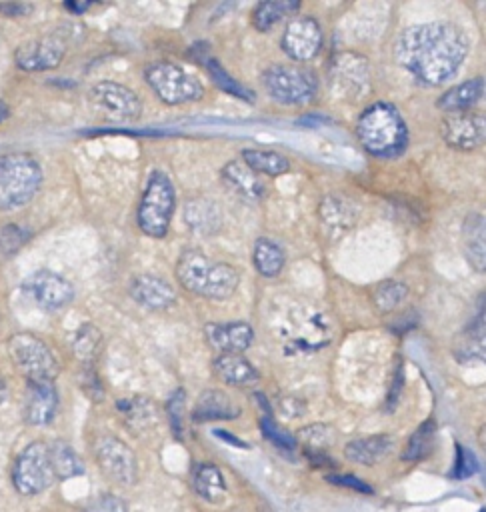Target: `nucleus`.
I'll use <instances>...</instances> for the list:
<instances>
[{"instance_id":"1","label":"nucleus","mask_w":486,"mask_h":512,"mask_svg":"<svg viewBox=\"0 0 486 512\" xmlns=\"http://www.w3.org/2000/svg\"><path fill=\"white\" fill-rule=\"evenodd\" d=\"M466 32L448 20L408 26L394 42V58L418 82L440 86L464 64L468 56Z\"/></svg>"},{"instance_id":"2","label":"nucleus","mask_w":486,"mask_h":512,"mask_svg":"<svg viewBox=\"0 0 486 512\" xmlns=\"http://www.w3.org/2000/svg\"><path fill=\"white\" fill-rule=\"evenodd\" d=\"M176 278L184 290L210 300L230 298L240 284V272L232 264L212 260L196 248L180 254L176 262Z\"/></svg>"},{"instance_id":"3","label":"nucleus","mask_w":486,"mask_h":512,"mask_svg":"<svg viewBox=\"0 0 486 512\" xmlns=\"http://www.w3.org/2000/svg\"><path fill=\"white\" fill-rule=\"evenodd\" d=\"M356 136L368 154L392 158L404 150L408 142V128L392 104L376 102L360 114L356 122Z\"/></svg>"},{"instance_id":"4","label":"nucleus","mask_w":486,"mask_h":512,"mask_svg":"<svg viewBox=\"0 0 486 512\" xmlns=\"http://www.w3.org/2000/svg\"><path fill=\"white\" fill-rule=\"evenodd\" d=\"M42 184L40 164L26 152H10L0 156V206H26Z\"/></svg>"},{"instance_id":"5","label":"nucleus","mask_w":486,"mask_h":512,"mask_svg":"<svg viewBox=\"0 0 486 512\" xmlns=\"http://www.w3.org/2000/svg\"><path fill=\"white\" fill-rule=\"evenodd\" d=\"M174 208H176V192H174L172 180L160 170L152 172L138 204V212H136L138 228L150 238H164L170 228Z\"/></svg>"},{"instance_id":"6","label":"nucleus","mask_w":486,"mask_h":512,"mask_svg":"<svg viewBox=\"0 0 486 512\" xmlns=\"http://www.w3.org/2000/svg\"><path fill=\"white\" fill-rule=\"evenodd\" d=\"M266 92L284 106H304L318 92L316 76L302 64H272L262 72Z\"/></svg>"},{"instance_id":"7","label":"nucleus","mask_w":486,"mask_h":512,"mask_svg":"<svg viewBox=\"0 0 486 512\" xmlns=\"http://www.w3.org/2000/svg\"><path fill=\"white\" fill-rule=\"evenodd\" d=\"M8 356L16 370L26 378V382L52 380L58 376L60 366L50 346L30 332H16L6 342Z\"/></svg>"},{"instance_id":"8","label":"nucleus","mask_w":486,"mask_h":512,"mask_svg":"<svg viewBox=\"0 0 486 512\" xmlns=\"http://www.w3.org/2000/svg\"><path fill=\"white\" fill-rule=\"evenodd\" d=\"M144 78L152 92L170 106L196 102L204 96V86L196 76L172 62H152L144 70Z\"/></svg>"},{"instance_id":"9","label":"nucleus","mask_w":486,"mask_h":512,"mask_svg":"<svg viewBox=\"0 0 486 512\" xmlns=\"http://www.w3.org/2000/svg\"><path fill=\"white\" fill-rule=\"evenodd\" d=\"M10 478H12V486L22 496H36L48 490L56 480V474L50 462L48 444L40 440L26 444L14 458Z\"/></svg>"},{"instance_id":"10","label":"nucleus","mask_w":486,"mask_h":512,"mask_svg":"<svg viewBox=\"0 0 486 512\" xmlns=\"http://www.w3.org/2000/svg\"><path fill=\"white\" fill-rule=\"evenodd\" d=\"M96 462L106 478L120 486H132L138 478V464L132 448L116 436L98 438L96 446Z\"/></svg>"},{"instance_id":"11","label":"nucleus","mask_w":486,"mask_h":512,"mask_svg":"<svg viewBox=\"0 0 486 512\" xmlns=\"http://www.w3.org/2000/svg\"><path fill=\"white\" fill-rule=\"evenodd\" d=\"M24 294H28L36 306L54 312L68 306L74 298V286L70 280L54 270H36L22 282Z\"/></svg>"},{"instance_id":"12","label":"nucleus","mask_w":486,"mask_h":512,"mask_svg":"<svg viewBox=\"0 0 486 512\" xmlns=\"http://www.w3.org/2000/svg\"><path fill=\"white\" fill-rule=\"evenodd\" d=\"M322 28L316 18L312 16H294L282 34V50L294 62H310L318 56L322 48Z\"/></svg>"},{"instance_id":"13","label":"nucleus","mask_w":486,"mask_h":512,"mask_svg":"<svg viewBox=\"0 0 486 512\" xmlns=\"http://www.w3.org/2000/svg\"><path fill=\"white\" fill-rule=\"evenodd\" d=\"M370 84L366 58L354 52H340L330 62V88H334L342 98H360Z\"/></svg>"},{"instance_id":"14","label":"nucleus","mask_w":486,"mask_h":512,"mask_svg":"<svg viewBox=\"0 0 486 512\" xmlns=\"http://www.w3.org/2000/svg\"><path fill=\"white\" fill-rule=\"evenodd\" d=\"M90 100L114 120H134L142 114V102L134 90L114 80H100L90 88Z\"/></svg>"},{"instance_id":"15","label":"nucleus","mask_w":486,"mask_h":512,"mask_svg":"<svg viewBox=\"0 0 486 512\" xmlns=\"http://www.w3.org/2000/svg\"><path fill=\"white\" fill-rule=\"evenodd\" d=\"M64 56H66V42L56 34L30 38L22 42L14 52L16 66L26 72L52 70L64 60Z\"/></svg>"},{"instance_id":"16","label":"nucleus","mask_w":486,"mask_h":512,"mask_svg":"<svg viewBox=\"0 0 486 512\" xmlns=\"http://www.w3.org/2000/svg\"><path fill=\"white\" fill-rule=\"evenodd\" d=\"M440 134L450 148L470 152L482 146L486 136V122L484 116L476 112L448 114L440 122Z\"/></svg>"},{"instance_id":"17","label":"nucleus","mask_w":486,"mask_h":512,"mask_svg":"<svg viewBox=\"0 0 486 512\" xmlns=\"http://www.w3.org/2000/svg\"><path fill=\"white\" fill-rule=\"evenodd\" d=\"M58 412V390L52 380L26 382L24 420L30 426H46Z\"/></svg>"},{"instance_id":"18","label":"nucleus","mask_w":486,"mask_h":512,"mask_svg":"<svg viewBox=\"0 0 486 512\" xmlns=\"http://www.w3.org/2000/svg\"><path fill=\"white\" fill-rule=\"evenodd\" d=\"M204 336L216 352L242 354L254 342V328L248 322H210L204 326Z\"/></svg>"},{"instance_id":"19","label":"nucleus","mask_w":486,"mask_h":512,"mask_svg":"<svg viewBox=\"0 0 486 512\" xmlns=\"http://www.w3.org/2000/svg\"><path fill=\"white\" fill-rule=\"evenodd\" d=\"M132 298L148 310H166L176 302V292L170 282L154 274H140L130 286Z\"/></svg>"},{"instance_id":"20","label":"nucleus","mask_w":486,"mask_h":512,"mask_svg":"<svg viewBox=\"0 0 486 512\" xmlns=\"http://www.w3.org/2000/svg\"><path fill=\"white\" fill-rule=\"evenodd\" d=\"M220 176L236 196L248 202H258L266 196V186L262 178L254 170H250L242 160L226 162Z\"/></svg>"},{"instance_id":"21","label":"nucleus","mask_w":486,"mask_h":512,"mask_svg":"<svg viewBox=\"0 0 486 512\" xmlns=\"http://www.w3.org/2000/svg\"><path fill=\"white\" fill-rule=\"evenodd\" d=\"M184 222L186 226L200 236H210L222 226V210L210 198H192L184 206Z\"/></svg>"},{"instance_id":"22","label":"nucleus","mask_w":486,"mask_h":512,"mask_svg":"<svg viewBox=\"0 0 486 512\" xmlns=\"http://www.w3.org/2000/svg\"><path fill=\"white\" fill-rule=\"evenodd\" d=\"M214 374L230 386H252L258 380V370L242 354L222 352L212 362Z\"/></svg>"},{"instance_id":"23","label":"nucleus","mask_w":486,"mask_h":512,"mask_svg":"<svg viewBox=\"0 0 486 512\" xmlns=\"http://www.w3.org/2000/svg\"><path fill=\"white\" fill-rule=\"evenodd\" d=\"M394 446L392 436L388 434H374V436H364L356 438L346 444L344 454L350 462L362 464V466H372L380 460H384Z\"/></svg>"},{"instance_id":"24","label":"nucleus","mask_w":486,"mask_h":512,"mask_svg":"<svg viewBox=\"0 0 486 512\" xmlns=\"http://www.w3.org/2000/svg\"><path fill=\"white\" fill-rule=\"evenodd\" d=\"M240 414V408L232 402V398L222 392V390H204L194 408H192V418L196 422H206V420H232Z\"/></svg>"},{"instance_id":"25","label":"nucleus","mask_w":486,"mask_h":512,"mask_svg":"<svg viewBox=\"0 0 486 512\" xmlns=\"http://www.w3.org/2000/svg\"><path fill=\"white\" fill-rule=\"evenodd\" d=\"M192 486H194L196 494L202 500H206L208 504H220V502H224V498L228 494L224 474L212 462H200V464L194 466Z\"/></svg>"},{"instance_id":"26","label":"nucleus","mask_w":486,"mask_h":512,"mask_svg":"<svg viewBox=\"0 0 486 512\" xmlns=\"http://www.w3.org/2000/svg\"><path fill=\"white\" fill-rule=\"evenodd\" d=\"M484 94V80L470 78L462 84H456L448 88L436 102V106L448 114H458V112H468Z\"/></svg>"},{"instance_id":"27","label":"nucleus","mask_w":486,"mask_h":512,"mask_svg":"<svg viewBox=\"0 0 486 512\" xmlns=\"http://www.w3.org/2000/svg\"><path fill=\"white\" fill-rule=\"evenodd\" d=\"M462 242H464V250L466 256L470 260V264L478 270L484 272V264H486V242H484V216L482 214H470L464 222L462 228Z\"/></svg>"},{"instance_id":"28","label":"nucleus","mask_w":486,"mask_h":512,"mask_svg":"<svg viewBox=\"0 0 486 512\" xmlns=\"http://www.w3.org/2000/svg\"><path fill=\"white\" fill-rule=\"evenodd\" d=\"M242 162L254 170L256 174L264 176H282L290 170V160L274 150H262V148H246L242 150Z\"/></svg>"},{"instance_id":"29","label":"nucleus","mask_w":486,"mask_h":512,"mask_svg":"<svg viewBox=\"0 0 486 512\" xmlns=\"http://www.w3.org/2000/svg\"><path fill=\"white\" fill-rule=\"evenodd\" d=\"M252 262L254 268L266 276V278H274L282 272L284 264H286V254L284 250L270 238H258L252 250Z\"/></svg>"},{"instance_id":"30","label":"nucleus","mask_w":486,"mask_h":512,"mask_svg":"<svg viewBox=\"0 0 486 512\" xmlns=\"http://www.w3.org/2000/svg\"><path fill=\"white\" fill-rule=\"evenodd\" d=\"M70 348H72V354L78 362L90 366L96 362V358L100 356V350H102V332L86 322L82 324L74 336H72V342H70Z\"/></svg>"},{"instance_id":"31","label":"nucleus","mask_w":486,"mask_h":512,"mask_svg":"<svg viewBox=\"0 0 486 512\" xmlns=\"http://www.w3.org/2000/svg\"><path fill=\"white\" fill-rule=\"evenodd\" d=\"M320 218L332 230H346L356 220V208L350 206L348 198L330 194L320 204Z\"/></svg>"},{"instance_id":"32","label":"nucleus","mask_w":486,"mask_h":512,"mask_svg":"<svg viewBox=\"0 0 486 512\" xmlns=\"http://www.w3.org/2000/svg\"><path fill=\"white\" fill-rule=\"evenodd\" d=\"M48 452H50V462L56 478L66 480V478L84 474V462L68 442L56 440L52 446H48Z\"/></svg>"},{"instance_id":"33","label":"nucleus","mask_w":486,"mask_h":512,"mask_svg":"<svg viewBox=\"0 0 486 512\" xmlns=\"http://www.w3.org/2000/svg\"><path fill=\"white\" fill-rule=\"evenodd\" d=\"M298 8H300V2H290V0L260 2L252 12V26L258 32H268L274 24H278L284 16L296 12Z\"/></svg>"},{"instance_id":"34","label":"nucleus","mask_w":486,"mask_h":512,"mask_svg":"<svg viewBox=\"0 0 486 512\" xmlns=\"http://www.w3.org/2000/svg\"><path fill=\"white\" fill-rule=\"evenodd\" d=\"M408 296V286L400 280H384L372 292V304L380 314L396 310Z\"/></svg>"},{"instance_id":"35","label":"nucleus","mask_w":486,"mask_h":512,"mask_svg":"<svg viewBox=\"0 0 486 512\" xmlns=\"http://www.w3.org/2000/svg\"><path fill=\"white\" fill-rule=\"evenodd\" d=\"M120 414L124 416V420L132 426V428H140V426H148L150 422H154L156 410L152 406V402L148 398H120L116 402Z\"/></svg>"},{"instance_id":"36","label":"nucleus","mask_w":486,"mask_h":512,"mask_svg":"<svg viewBox=\"0 0 486 512\" xmlns=\"http://www.w3.org/2000/svg\"><path fill=\"white\" fill-rule=\"evenodd\" d=\"M434 436H436V426L432 420H426L422 422L416 432L410 436L404 452H402V458L404 460H420L424 456L430 454L432 446H434Z\"/></svg>"},{"instance_id":"37","label":"nucleus","mask_w":486,"mask_h":512,"mask_svg":"<svg viewBox=\"0 0 486 512\" xmlns=\"http://www.w3.org/2000/svg\"><path fill=\"white\" fill-rule=\"evenodd\" d=\"M206 68H208V74L212 76V80L218 88H222L224 92H228L232 96H238L246 102H254V94L248 88H244L240 82H236L216 60L206 58Z\"/></svg>"},{"instance_id":"38","label":"nucleus","mask_w":486,"mask_h":512,"mask_svg":"<svg viewBox=\"0 0 486 512\" xmlns=\"http://www.w3.org/2000/svg\"><path fill=\"white\" fill-rule=\"evenodd\" d=\"M28 240V232L18 224H6L0 228V256H14Z\"/></svg>"},{"instance_id":"39","label":"nucleus","mask_w":486,"mask_h":512,"mask_svg":"<svg viewBox=\"0 0 486 512\" xmlns=\"http://www.w3.org/2000/svg\"><path fill=\"white\" fill-rule=\"evenodd\" d=\"M298 438L308 446L310 452H320L322 448H326L332 442V428H328L326 424H312L300 430Z\"/></svg>"},{"instance_id":"40","label":"nucleus","mask_w":486,"mask_h":512,"mask_svg":"<svg viewBox=\"0 0 486 512\" xmlns=\"http://www.w3.org/2000/svg\"><path fill=\"white\" fill-rule=\"evenodd\" d=\"M184 390L178 388L170 400H168V418H170V428L174 432V436L178 440H182V432H184Z\"/></svg>"},{"instance_id":"41","label":"nucleus","mask_w":486,"mask_h":512,"mask_svg":"<svg viewBox=\"0 0 486 512\" xmlns=\"http://www.w3.org/2000/svg\"><path fill=\"white\" fill-rule=\"evenodd\" d=\"M260 428H262L264 436H266L270 442H274L278 448L294 450L296 440H294L286 430H282L272 418H262V420H260Z\"/></svg>"},{"instance_id":"42","label":"nucleus","mask_w":486,"mask_h":512,"mask_svg":"<svg viewBox=\"0 0 486 512\" xmlns=\"http://www.w3.org/2000/svg\"><path fill=\"white\" fill-rule=\"evenodd\" d=\"M478 470V460L474 452H470L466 446H456V464L452 470V476L458 480L470 478Z\"/></svg>"},{"instance_id":"43","label":"nucleus","mask_w":486,"mask_h":512,"mask_svg":"<svg viewBox=\"0 0 486 512\" xmlns=\"http://www.w3.org/2000/svg\"><path fill=\"white\" fill-rule=\"evenodd\" d=\"M84 512H128V506L116 494H100L86 504Z\"/></svg>"},{"instance_id":"44","label":"nucleus","mask_w":486,"mask_h":512,"mask_svg":"<svg viewBox=\"0 0 486 512\" xmlns=\"http://www.w3.org/2000/svg\"><path fill=\"white\" fill-rule=\"evenodd\" d=\"M326 480L332 482V484H336V486H342V488H352V490H356V492L372 494V488H370L366 482H362L360 478L350 476V474H332V476H328Z\"/></svg>"},{"instance_id":"45","label":"nucleus","mask_w":486,"mask_h":512,"mask_svg":"<svg viewBox=\"0 0 486 512\" xmlns=\"http://www.w3.org/2000/svg\"><path fill=\"white\" fill-rule=\"evenodd\" d=\"M30 10H32V8L26 6V4H2V6H0V12H2L4 16H22V14L30 12Z\"/></svg>"},{"instance_id":"46","label":"nucleus","mask_w":486,"mask_h":512,"mask_svg":"<svg viewBox=\"0 0 486 512\" xmlns=\"http://www.w3.org/2000/svg\"><path fill=\"white\" fill-rule=\"evenodd\" d=\"M214 436H218V438H224L226 442H230V444H234V446H240V448H246V444L240 440V438H236V436H232V434H228L226 430H214Z\"/></svg>"},{"instance_id":"47","label":"nucleus","mask_w":486,"mask_h":512,"mask_svg":"<svg viewBox=\"0 0 486 512\" xmlns=\"http://www.w3.org/2000/svg\"><path fill=\"white\" fill-rule=\"evenodd\" d=\"M6 398H8V386H6L4 376L0 374V406L6 402Z\"/></svg>"},{"instance_id":"48","label":"nucleus","mask_w":486,"mask_h":512,"mask_svg":"<svg viewBox=\"0 0 486 512\" xmlns=\"http://www.w3.org/2000/svg\"><path fill=\"white\" fill-rule=\"evenodd\" d=\"M8 114H10V108H8V104L0 100V124H2V122L8 118Z\"/></svg>"}]
</instances>
